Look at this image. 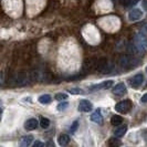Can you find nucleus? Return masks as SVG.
Listing matches in <instances>:
<instances>
[{
	"instance_id": "1",
	"label": "nucleus",
	"mask_w": 147,
	"mask_h": 147,
	"mask_svg": "<svg viewBox=\"0 0 147 147\" xmlns=\"http://www.w3.org/2000/svg\"><path fill=\"white\" fill-rule=\"evenodd\" d=\"M131 109H132V102L129 100H124V101H122L115 105V110L119 113H123V114L128 113Z\"/></svg>"
},
{
	"instance_id": "2",
	"label": "nucleus",
	"mask_w": 147,
	"mask_h": 147,
	"mask_svg": "<svg viewBox=\"0 0 147 147\" xmlns=\"http://www.w3.org/2000/svg\"><path fill=\"white\" fill-rule=\"evenodd\" d=\"M93 110V104L91 103L88 100H81L79 103V111L83 113H88Z\"/></svg>"
},
{
	"instance_id": "3",
	"label": "nucleus",
	"mask_w": 147,
	"mask_h": 147,
	"mask_svg": "<svg viewBox=\"0 0 147 147\" xmlns=\"http://www.w3.org/2000/svg\"><path fill=\"white\" fill-rule=\"evenodd\" d=\"M143 18V11L140 9H133L128 12V20L129 21H138Z\"/></svg>"
},
{
	"instance_id": "4",
	"label": "nucleus",
	"mask_w": 147,
	"mask_h": 147,
	"mask_svg": "<svg viewBox=\"0 0 147 147\" xmlns=\"http://www.w3.org/2000/svg\"><path fill=\"white\" fill-rule=\"evenodd\" d=\"M143 82H144V75H143V73H137L136 75H134L133 79L131 80V85H132V88H137L143 84Z\"/></svg>"
},
{
	"instance_id": "5",
	"label": "nucleus",
	"mask_w": 147,
	"mask_h": 147,
	"mask_svg": "<svg viewBox=\"0 0 147 147\" xmlns=\"http://www.w3.org/2000/svg\"><path fill=\"white\" fill-rule=\"evenodd\" d=\"M138 62H137V60L134 59V58H128V57H124V58H122L121 61H119V64L121 66H123V67H128V66H134L136 65Z\"/></svg>"
},
{
	"instance_id": "6",
	"label": "nucleus",
	"mask_w": 147,
	"mask_h": 147,
	"mask_svg": "<svg viewBox=\"0 0 147 147\" xmlns=\"http://www.w3.org/2000/svg\"><path fill=\"white\" fill-rule=\"evenodd\" d=\"M39 122H40V121H38L37 118H33V117L29 118V119H27L26 123H24V128H26L27 131H33V129H36L38 127Z\"/></svg>"
},
{
	"instance_id": "7",
	"label": "nucleus",
	"mask_w": 147,
	"mask_h": 147,
	"mask_svg": "<svg viewBox=\"0 0 147 147\" xmlns=\"http://www.w3.org/2000/svg\"><path fill=\"white\" fill-rule=\"evenodd\" d=\"M126 91H127L126 85L124 83L121 82V83H118V84H116V85L114 86V88H113V94H115V95H117V96H122L125 94Z\"/></svg>"
},
{
	"instance_id": "8",
	"label": "nucleus",
	"mask_w": 147,
	"mask_h": 147,
	"mask_svg": "<svg viewBox=\"0 0 147 147\" xmlns=\"http://www.w3.org/2000/svg\"><path fill=\"white\" fill-rule=\"evenodd\" d=\"M91 121H92L93 123H96V124H102V123H103V116H102V114L100 113V111H96L95 113L92 114Z\"/></svg>"
},
{
	"instance_id": "9",
	"label": "nucleus",
	"mask_w": 147,
	"mask_h": 147,
	"mask_svg": "<svg viewBox=\"0 0 147 147\" xmlns=\"http://www.w3.org/2000/svg\"><path fill=\"white\" fill-rule=\"evenodd\" d=\"M32 140H33V136L32 135H27V136H23L20 142V145L22 147H27L30 146L32 144Z\"/></svg>"
},
{
	"instance_id": "10",
	"label": "nucleus",
	"mask_w": 147,
	"mask_h": 147,
	"mask_svg": "<svg viewBox=\"0 0 147 147\" xmlns=\"http://www.w3.org/2000/svg\"><path fill=\"white\" fill-rule=\"evenodd\" d=\"M114 84V82L112 81V80H109V81H105L103 83H101V84H98V85H95V86H92L91 90H100V88H110L112 85Z\"/></svg>"
},
{
	"instance_id": "11",
	"label": "nucleus",
	"mask_w": 147,
	"mask_h": 147,
	"mask_svg": "<svg viewBox=\"0 0 147 147\" xmlns=\"http://www.w3.org/2000/svg\"><path fill=\"white\" fill-rule=\"evenodd\" d=\"M69 142H70V136L67 134H61L58 138V143L60 146H65L69 144Z\"/></svg>"
},
{
	"instance_id": "12",
	"label": "nucleus",
	"mask_w": 147,
	"mask_h": 147,
	"mask_svg": "<svg viewBox=\"0 0 147 147\" xmlns=\"http://www.w3.org/2000/svg\"><path fill=\"white\" fill-rule=\"evenodd\" d=\"M126 132H127V126H126V125L119 126L118 128H116V129H115L114 135H115L116 137H122V136H124V135H125Z\"/></svg>"
},
{
	"instance_id": "13",
	"label": "nucleus",
	"mask_w": 147,
	"mask_h": 147,
	"mask_svg": "<svg viewBox=\"0 0 147 147\" xmlns=\"http://www.w3.org/2000/svg\"><path fill=\"white\" fill-rule=\"evenodd\" d=\"M38 101H39V103L41 104H49L51 102V96L49 94H43V95L39 96Z\"/></svg>"
},
{
	"instance_id": "14",
	"label": "nucleus",
	"mask_w": 147,
	"mask_h": 147,
	"mask_svg": "<svg viewBox=\"0 0 147 147\" xmlns=\"http://www.w3.org/2000/svg\"><path fill=\"white\" fill-rule=\"evenodd\" d=\"M137 2H138V0H119V3L126 8L135 6Z\"/></svg>"
},
{
	"instance_id": "15",
	"label": "nucleus",
	"mask_w": 147,
	"mask_h": 147,
	"mask_svg": "<svg viewBox=\"0 0 147 147\" xmlns=\"http://www.w3.org/2000/svg\"><path fill=\"white\" fill-rule=\"evenodd\" d=\"M122 122H123V118H122V116H119V115H114L113 117L111 118V123H112V125L114 126L121 125Z\"/></svg>"
},
{
	"instance_id": "16",
	"label": "nucleus",
	"mask_w": 147,
	"mask_h": 147,
	"mask_svg": "<svg viewBox=\"0 0 147 147\" xmlns=\"http://www.w3.org/2000/svg\"><path fill=\"white\" fill-rule=\"evenodd\" d=\"M40 126L42 128H48L50 126V119L48 117H44V116H41L40 117Z\"/></svg>"
},
{
	"instance_id": "17",
	"label": "nucleus",
	"mask_w": 147,
	"mask_h": 147,
	"mask_svg": "<svg viewBox=\"0 0 147 147\" xmlns=\"http://www.w3.org/2000/svg\"><path fill=\"white\" fill-rule=\"evenodd\" d=\"M55 98L58 100V101H64V100H66L67 98V94H64V93H58L57 95H55Z\"/></svg>"
},
{
	"instance_id": "18",
	"label": "nucleus",
	"mask_w": 147,
	"mask_h": 147,
	"mask_svg": "<svg viewBox=\"0 0 147 147\" xmlns=\"http://www.w3.org/2000/svg\"><path fill=\"white\" fill-rule=\"evenodd\" d=\"M78 126H79V122H78V121H74V123L71 125V127H70V132H71V134H74V133H75L76 128H78Z\"/></svg>"
},
{
	"instance_id": "19",
	"label": "nucleus",
	"mask_w": 147,
	"mask_h": 147,
	"mask_svg": "<svg viewBox=\"0 0 147 147\" xmlns=\"http://www.w3.org/2000/svg\"><path fill=\"white\" fill-rule=\"evenodd\" d=\"M67 92L71 93V94H82L83 93V91L81 88H70Z\"/></svg>"
},
{
	"instance_id": "20",
	"label": "nucleus",
	"mask_w": 147,
	"mask_h": 147,
	"mask_svg": "<svg viewBox=\"0 0 147 147\" xmlns=\"http://www.w3.org/2000/svg\"><path fill=\"white\" fill-rule=\"evenodd\" d=\"M67 106H69V103H66V102H62V103H60L59 105H58V110L63 111V110H65Z\"/></svg>"
},
{
	"instance_id": "21",
	"label": "nucleus",
	"mask_w": 147,
	"mask_h": 147,
	"mask_svg": "<svg viewBox=\"0 0 147 147\" xmlns=\"http://www.w3.org/2000/svg\"><path fill=\"white\" fill-rule=\"evenodd\" d=\"M140 102L142 103H147V93H145L144 95L140 97Z\"/></svg>"
},
{
	"instance_id": "22",
	"label": "nucleus",
	"mask_w": 147,
	"mask_h": 147,
	"mask_svg": "<svg viewBox=\"0 0 147 147\" xmlns=\"http://www.w3.org/2000/svg\"><path fill=\"white\" fill-rule=\"evenodd\" d=\"M110 145H121V143L119 142H117V140H114V138H112V140H110Z\"/></svg>"
},
{
	"instance_id": "23",
	"label": "nucleus",
	"mask_w": 147,
	"mask_h": 147,
	"mask_svg": "<svg viewBox=\"0 0 147 147\" xmlns=\"http://www.w3.org/2000/svg\"><path fill=\"white\" fill-rule=\"evenodd\" d=\"M44 145H45V144H44V143H41V142H34V143H33V146L36 147V146H44Z\"/></svg>"
},
{
	"instance_id": "24",
	"label": "nucleus",
	"mask_w": 147,
	"mask_h": 147,
	"mask_svg": "<svg viewBox=\"0 0 147 147\" xmlns=\"http://www.w3.org/2000/svg\"><path fill=\"white\" fill-rule=\"evenodd\" d=\"M143 8L147 10V0H143Z\"/></svg>"
},
{
	"instance_id": "25",
	"label": "nucleus",
	"mask_w": 147,
	"mask_h": 147,
	"mask_svg": "<svg viewBox=\"0 0 147 147\" xmlns=\"http://www.w3.org/2000/svg\"><path fill=\"white\" fill-rule=\"evenodd\" d=\"M146 72H147V66H146Z\"/></svg>"
}]
</instances>
